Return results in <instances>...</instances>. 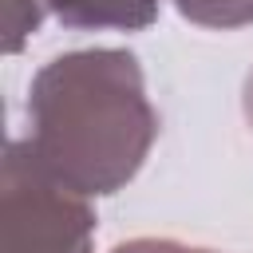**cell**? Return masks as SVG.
Masks as SVG:
<instances>
[{
  "instance_id": "6da1fadb",
  "label": "cell",
  "mask_w": 253,
  "mask_h": 253,
  "mask_svg": "<svg viewBox=\"0 0 253 253\" xmlns=\"http://www.w3.org/2000/svg\"><path fill=\"white\" fill-rule=\"evenodd\" d=\"M158 138L138 55L79 47L47 59L28 83V146L47 174L87 198L123 190Z\"/></svg>"
},
{
  "instance_id": "7a4b0ae2",
  "label": "cell",
  "mask_w": 253,
  "mask_h": 253,
  "mask_svg": "<svg viewBox=\"0 0 253 253\" xmlns=\"http://www.w3.org/2000/svg\"><path fill=\"white\" fill-rule=\"evenodd\" d=\"M91 198L59 182L32 154L28 138H12L0 174V253H91Z\"/></svg>"
},
{
  "instance_id": "3957f363",
  "label": "cell",
  "mask_w": 253,
  "mask_h": 253,
  "mask_svg": "<svg viewBox=\"0 0 253 253\" xmlns=\"http://www.w3.org/2000/svg\"><path fill=\"white\" fill-rule=\"evenodd\" d=\"M47 16L75 32H142L158 20L162 0H43Z\"/></svg>"
},
{
  "instance_id": "277c9868",
  "label": "cell",
  "mask_w": 253,
  "mask_h": 253,
  "mask_svg": "<svg viewBox=\"0 0 253 253\" xmlns=\"http://www.w3.org/2000/svg\"><path fill=\"white\" fill-rule=\"evenodd\" d=\"M182 20L213 32H233L253 24V0H170Z\"/></svg>"
},
{
  "instance_id": "5b68a950",
  "label": "cell",
  "mask_w": 253,
  "mask_h": 253,
  "mask_svg": "<svg viewBox=\"0 0 253 253\" xmlns=\"http://www.w3.org/2000/svg\"><path fill=\"white\" fill-rule=\"evenodd\" d=\"M47 4L43 0H4V51L16 55L43 24Z\"/></svg>"
},
{
  "instance_id": "8992f818",
  "label": "cell",
  "mask_w": 253,
  "mask_h": 253,
  "mask_svg": "<svg viewBox=\"0 0 253 253\" xmlns=\"http://www.w3.org/2000/svg\"><path fill=\"white\" fill-rule=\"evenodd\" d=\"M111 253H213V249L186 245V241H174V237H130V241H119Z\"/></svg>"
},
{
  "instance_id": "52a82bcc",
  "label": "cell",
  "mask_w": 253,
  "mask_h": 253,
  "mask_svg": "<svg viewBox=\"0 0 253 253\" xmlns=\"http://www.w3.org/2000/svg\"><path fill=\"white\" fill-rule=\"evenodd\" d=\"M241 111H245V123L253 130V71L245 75V87H241Z\"/></svg>"
}]
</instances>
